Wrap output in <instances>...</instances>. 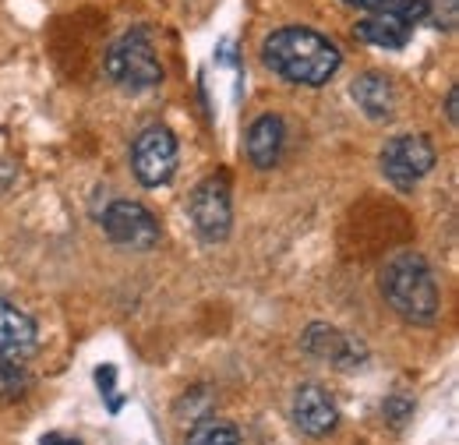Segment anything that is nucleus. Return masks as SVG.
<instances>
[{
  "instance_id": "f257e3e1",
  "label": "nucleus",
  "mask_w": 459,
  "mask_h": 445,
  "mask_svg": "<svg viewBox=\"0 0 459 445\" xmlns=\"http://www.w3.org/2000/svg\"><path fill=\"white\" fill-rule=\"evenodd\" d=\"M262 57L280 78H287L293 85H325L343 64L336 43H329L322 32L304 25L276 29L262 43Z\"/></svg>"
},
{
  "instance_id": "f03ea898",
  "label": "nucleus",
  "mask_w": 459,
  "mask_h": 445,
  "mask_svg": "<svg viewBox=\"0 0 459 445\" xmlns=\"http://www.w3.org/2000/svg\"><path fill=\"white\" fill-rule=\"evenodd\" d=\"M382 293L393 304V311L413 326H431L438 318V286H435L424 255L417 251H396L385 262Z\"/></svg>"
},
{
  "instance_id": "7ed1b4c3",
  "label": "nucleus",
  "mask_w": 459,
  "mask_h": 445,
  "mask_svg": "<svg viewBox=\"0 0 459 445\" xmlns=\"http://www.w3.org/2000/svg\"><path fill=\"white\" fill-rule=\"evenodd\" d=\"M107 74L120 89H131V92H145V89H156L163 82L160 57H156V47L149 43L145 29L120 36L107 50Z\"/></svg>"
},
{
  "instance_id": "20e7f679",
  "label": "nucleus",
  "mask_w": 459,
  "mask_h": 445,
  "mask_svg": "<svg viewBox=\"0 0 459 445\" xmlns=\"http://www.w3.org/2000/svg\"><path fill=\"white\" fill-rule=\"evenodd\" d=\"M187 216L195 222V233L205 244H220L230 237V222H233V205H230V180L223 173L205 177L187 202Z\"/></svg>"
},
{
  "instance_id": "39448f33",
  "label": "nucleus",
  "mask_w": 459,
  "mask_h": 445,
  "mask_svg": "<svg viewBox=\"0 0 459 445\" xmlns=\"http://www.w3.org/2000/svg\"><path fill=\"white\" fill-rule=\"evenodd\" d=\"M131 167H134L138 184H145V188H163V184H170L173 170H177V138H173L170 127H163V124L145 127V131L134 138Z\"/></svg>"
},
{
  "instance_id": "423d86ee",
  "label": "nucleus",
  "mask_w": 459,
  "mask_h": 445,
  "mask_svg": "<svg viewBox=\"0 0 459 445\" xmlns=\"http://www.w3.org/2000/svg\"><path fill=\"white\" fill-rule=\"evenodd\" d=\"M435 167V145L424 135H400L382 149V173L400 188L410 191L420 184Z\"/></svg>"
},
{
  "instance_id": "0eeeda50",
  "label": "nucleus",
  "mask_w": 459,
  "mask_h": 445,
  "mask_svg": "<svg viewBox=\"0 0 459 445\" xmlns=\"http://www.w3.org/2000/svg\"><path fill=\"white\" fill-rule=\"evenodd\" d=\"M103 230H107V237L114 244L131 248V251H149V248L160 244V222H156V216L145 205L127 202V198H117V202L107 205Z\"/></svg>"
},
{
  "instance_id": "6e6552de",
  "label": "nucleus",
  "mask_w": 459,
  "mask_h": 445,
  "mask_svg": "<svg viewBox=\"0 0 459 445\" xmlns=\"http://www.w3.org/2000/svg\"><path fill=\"white\" fill-rule=\"evenodd\" d=\"M300 346H304L311 357L329 361V364H336V368H343V371H353V368H360V364L368 361V350H364L360 339L340 333V329H333V326H322V322H315V326L304 329Z\"/></svg>"
},
{
  "instance_id": "1a4fd4ad",
  "label": "nucleus",
  "mask_w": 459,
  "mask_h": 445,
  "mask_svg": "<svg viewBox=\"0 0 459 445\" xmlns=\"http://www.w3.org/2000/svg\"><path fill=\"white\" fill-rule=\"evenodd\" d=\"M293 424L304 435H311V439H325V435L336 432L340 410H336L333 396L322 389V386L307 382V386H300V389L293 392Z\"/></svg>"
},
{
  "instance_id": "9d476101",
  "label": "nucleus",
  "mask_w": 459,
  "mask_h": 445,
  "mask_svg": "<svg viewBox=\"0 0 459 445\" xmlns=\"http://www.w3.org/2000/svg\"><path fill=\"white\" fill-rule=\"evenodd\" d=\"M39 350V329L36 322L11 301L0 297V361L25 364Z\"/></svg>"
},
{
  "instance_id": "9b49d317",
  "label": "nucleus",
  "mask_w": 459,
  "mask_h": 445,
  "mask_svg": "<svg viewBox=\"0 0 459 445\" xmlns=\"http://www.w3.org/2000/svg\"><path fill=\"white\" fill-rule=\"evenodd\" d=\"M283 142H287L283 117L280 113H265L247 131V160L258 170H273L283 156Z\"/></svg>"
},
{
  "instance_id": "f8f14e48",
  "label": "nucleus",
  "mask_w": 459,
  "mask_h": 445,
  "mask_svg": "<svg viewBox=\"0 0 459 445\" xmlns=\"http://www.w3.org/2000/svg\"><path fill=\"white\" fill-rule=\"evenodd\" d=\"M410 25L403 22L400 14H393L389 7H375V11H368L357 25H353V36L357 39H364V43H371V47H385V50H400L410 43Z\"/></svg>"
},
{
  "instance_id": "ddd939ff",
  "label": "nucleus",
  "mask_w": 459,
  "mask_h": 445,
  "mask_svg": "<svg viewBox=\"0 0 459 445\" xmlns=\"http://www.w3.org/2000/svg\"><path fill=\"white\" fill-rule=\"evenodd\" d=\"M353 103L368 113L371 120H389L393 110H396V92H393V82L378 71H368L353 82Z\"/></svg>"
},
{
  "instance_id": "4468645a",
  "label": "nucleus",
  "mask_w": 459,
  "mask_h": 445,
  "mask_svg": "<svg viewBox=\"0 0 459 445\" xmlns=\"http://www.w3.org/2000/svg\"><path fill=\"white\" fill-rule=\"evenodd\" d=\"M187 445H240V432L230 424V421H198L187 435Z\"/></svg>"
},
{
  "instance_id": "2eb2a0df",
  "label": "nucleus",
  "mask_w": 459,
  "mask_h": 445,
  "mask_svg": "<svg viewBox=\"0 0 459 445\" xmlns=\"http://www.w3.org/2000/svg\"><path fill=\"white\" fill-rule=\"evenodd\" d=\"M25 371L18 368V364H11V361H0V399H14V396H22L25 392Z\"/></svg>"
},
{
  "instance_id": "dca6fc26",
  "label": "nucleus",
  "mask_w": 459,
  "mask_h": 445,
  "mask_svg": "<svg viewBox=\"0 0 459 445\" xmlns=\"http://www.w3.org/2000/svg\"><path fill=\"white\" fill-rule=\"evenodd\" d=\"M96 379H100V386H107V403H110V410H117V406H120V396H117V389H114V379H117L114 364H103V368L96 371Z\"/></svg>"
},
{
  "instance_id": "f3484780",
  "label": "nucleus",
  "mask_w": 459,
  "mask_h": 445,
  "mask_svg": "<svg viewBox=\"0 0 459 445\" xmlns=\"http://www.w3.org/2000/svg\"><path fill=\"white\" fill-rule=\"evenodd\" d=\"M39 445H82L74 435H64V432H50V435H43Z\"/></svg>"
},
{
  "instance_id": "a211bd4d",
  "label": "nucleus",
  "mask_w": 459,
  "mask_h": 445,
  "mask_svg": "<svg viewBox=\"0 0 459 445\" xmlns=\"http://www.w3.org/2000/svg\"><path fill=\"white\" fill-rule=\"evenodd\" d=\"M446 113H449L453 124L459 120V89H449V96H446Z\"/></svg>"
},
{
  "instance_id": "6ab92c4d",
  "label": "nucleus",
  "mask_w": 459,
  "mask_h": 445,
  "mask_svg": "<svg viewBox=\"0 0 459 445\" xmlns=\"http://www.w3.org/2000/svg\"><path fill=\"white\" fill-rule=\"evenodd\" d=\"M346 4H353V7H368V11L375 7V0H346Z\"/></svg>"
},
{
  "instance_id": "aec40b11",
  "label": "nucleus",
  "mask_w": 459,
  "mask_h": 445,
  "mask_svg": "<svg viewBox=\"0 0 459 445\" xmlns=\"http://www.w3.org/2000/svg\"><path fill=\"white\" fill-rule=\"evenodd\" d=\"M385 4H389V0H375V7H385ZM375 7H371V11H375Z\"/></svg>"
}]
</instances>
